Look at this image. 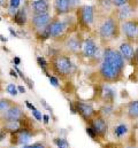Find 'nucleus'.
<instances>
[{"mask_svg":"<svg viewBox=\"0 0 138 148\" xmlns=\"http://www.w3.org/2000/svg\"><path fill=\"white\" fill-rule=\"evenodd\" d=\"M101 148H138L137 144V132L136 130H131L130 134L123 140H115V141H105L100 144Z\"/></svg>","mask_w":138,"mask_h":148,"instance_id":"nucleus-13","label":"nucleus"},{"mask_svg":"<svg viewBox=\"0 0 138 148\" xmlns=\"http://www.w3.org/2000/svg\"><path fill=\"white\" fill-rule=\"evenodd\" d=\"M8 31L10 32V35H12V36H14V37L19 38V35L16 34V31H15V30H14L13 28H8Z\"/></svg>","mask_w":138,"mask_h":148,"instance_id":"nucleus-47","label":"nucleus"},{"mask_svg":"<svg viewBox=\"0 0 138 148\" xmlns=\"http://www.w3.org/2000/svg\"><path fill=\"white\" fill-rule=\"evenodd\" d=\"M129 0H113V6L116 8H120L122 6H124Z\"/></svg>","mask_w":138,"mask_h":148,"instance_id":"nucleus-35","label":"nucleus"},{"mask_svg":"<svg viewBox=\"0 0 138 148\" xmlns=\"http://www.w3.org/2000/svg\"><path fill=\"white\" fill-rule=\"evenodd\" d=\"M98 6L105 12H110V9L114 7L113 0H98Z\"/></svg>","mask_w":138,"mask_h":148,"instance_id":"nucleus-29","label":"nucleus"},{"mask_svg":"<svg viewBox=\"0 0 138 148\" xmlns=\"http://www.w3.org/2000/svg\"><path fill=\"white\" fill-rule=\"evenodd\" d=\"M43 131L41 129H38L36 126H26L21 127L14 132L9 133V145L12 147H21L24 145H28L31 139L36 138L38 134H40Z\"/></svg>","mask_w":138,"mask_h":148,"instance_id":"nucleus-4","label":"nucleus"},{"mask_svg":"<svg viewBox=\"0 0 138 148\" xmlns=\"http://www.w3.org/2000/svg\"><path fill=\"white\" fill-rule=\"evenodd\" d=\"M52 15L50 13H44V14H37V15H32L31 18L28 22V27L29 29L36 32L45 27H47L50 24V22L52 21Z\"/></svg>","mask_w":138,"mask_h":148,"instance_id":"nucleus-15","label":"nucleus"},{"mask_svg":"<svg viewBox=\"0 0 138 148\" xmlns=\"http://www.w3.org/2000/svg\"><path fill=\"white\" fill-rule=\"evenodd\" d=\"M79 54L84 60H86L88 62L95 66L100 63L101 55H103V53L100 54V46L92 37L83 38L82 48H81Z\"/></svg>","mask_w":138,"mask_h":148,"instance_id":"nucleus-5","label":"nucleus"},{"mask_svg":"<svg viewBox=\"0 0 138 148\" xmlns=\"http://www.w3.org/2000/svg\"><path fill=\"white\" fill-rule=\"evenodd\" d=\"M121 34L124 36L126 40L138 44V18L131 17L121 22Z\"/></svg>","mask_w":138,"mask_h":148,"instance_id":"nucleus-10","label":"nucleus"},{"mask_svg":"<svg viewBox=\"0 0 138 148\" xmlns=\"http://www.w3.org/2000/svg\"><path fill=\"white\" fill-rule=\"evenodd\" d=\"M26 84H27V86L30 88V90H34V80L31 79V78H29V77H26V79L23 80Z\"/></svg>","mask_w":138,"mask_h":148,"instance_id":"nucleus-37","label":"nucleus"},{"mask_svg":"<svg viewBox=\"0 0 138 148\" xmlns=\"http://www.w3.org/2000/svg\"><path fill=\"white\" fill-rule=\"evenodd\" d=\"M15 103L14 100L8 99V98H0V114H2L3 111H6L10 106H13Z\"/></svg>","mask_w":138,"mask_h":148,"instance_id":"nucleus-26","label":"nucleus"},{"mask_svg":"<svg viewBox=\"0 0 138 148\" xmlns=\"http://www.w3.org/2000/svg\"><path fill=\"white\" fill-rule=\"evenodd\" d=\"M121 22L117 20L115 12L105 18L98 29V38L101 47L109 46L110 42L117 40L121 37Z\"/></svg>","mask_w":138,"mask_h":148,"instance_id":"nucleus-3","label":"nucleus"},{"mask_svg":"<svg viewBox=\"0 0 138 148\" xmlns=\"http://www.w3.org/2000/svg\"><path fill=\"white\" fill-rule=\"evenodd\" d=\"M51 148H52V147H51Z\"/></svg>","mask_w":138,"mask_h":148,"instance_id":"nucleus-54","label":"nucleus"},{"mask_svg":"<svg viewBox=\"0 0 138 148\" xmlns=\"http://www.w3.org/2000/svg\"><path fill=\"white\" fill-rule=\"evenodd\" d=\"M74 103H75V108H76V114L85 123H88L97 112L96 108L93 107V105L90 103V102L76 100V101H74Z\"/></svg>","mask_w":138,"mask_h":148,"instance_id":"nucleus-14","label":"nucleus"},{"mask_svg":"<svg viewBox=\"0 0 138 148\" xmlns=\"http://www.w3.org/2000/svg\"><path fill=\"white\" fill-rule=\"evenodd\" d=\"M21 5V0H9V6L14 8H19Z\"/></svg>","mask_w":138,"mask_h":148,"instance_id":"nucleus-39","label":"nucleus"},{"mask_svg":"<svg viewBox=\"0 0 138 148\" xmlns=\"http://www.w3.org/2000/svg\"><path fill=\"white\" fill-rule=\"evenodd\" d=\"M13 63H14V66H20V64H21V59H20L19 56H14Z\"/></svg>","mask_w":138,"mask_h":148,"instance_id":"nucleus-43","label":"nucleus"},{"mask_svg":"<svg viewBox=\"0 0 138 148\" xmlns=\"http://www.w3.org/2000/svg\"><path fill=\"white\" fill-rule=\"evenodd\" d=\"M50 71L57 76L60 80H68L75 71V64L72 63L71 55L66 53L63 49L48 56Z\"/></svg>","mask_w":138,"mask_h":148,"instance_id":"nucleus-2","label":"nucleus"},{"mask_svg":"<svg viewBox=\"0 0 138 148\" xmlns=\"http://www.w3.org/2000/svg\"><path fill=\"white\" fill-rule=\"evenodd\" d=\"M93 99L101 102L103 105H114L116 92L110 85H96V95Z\"/></svg>","mask_w":138,"mask_h":148,"instance_id":"nucleus-9","label":"nucleus"},{"mask_svg":"<svg viewBox=\"0 0 138 148\" xmlns=\"http://www.w3.org/2000/svg\"><path fill=\"white\" fill-rule=\"evenodd\" d=\"M53 144L57 146L58 148H69L68 141L65 138H54L53 139Z\"/></svg>","mask_w":138,"mask_h":148,"instance_id":"nucleus-30","label":"nucleus"},{"mask_svg":"<svg viewBox=\"0 0 138 148\" xmlns=\"http://www.w3.org/2000/svg\"><path fill=\"white\" fill-rule=\"evenodd\" d=\"M98 111L103 115L105 118L109 119L110 116L114 115L115 109H114V105H101V107L98 109Z\"/></svg>","mask_w":138,"mask_h":148,"instance_id":"nucleus-25","label":"nucleus"},{"mask_svg":"<svg viewBox=\"0 0 138 148\" xmlns=\"http://www.w3.org/2000/svg\"><path fill=\"white\" fill-rule=\"evenodd\" d=\"M30 118L28 114L24 111L23 107L20 103H14L10 106L6 111L0 114V121L1 123L3 122H12V121H22V119H28Z\"/></svg>","mask_w":138,"mask_h":148,"instance_id":"nucleus-11","label":"nucleus"},{"mask_svg":"<svg viewBox=\"0 0 138 148\" xmlns=\"http://www.w3.org/2000/svg\"><path fill=\"white\" fill-rule=\"evenodd\" d=\"M79 3H81V0H70V8H71V12L76 10L78 7H79Z\"/></svg>","mask_w":138,"mask_h":148,"instance_id":"nucleus-36","label":"nucleus"},{"mask_svg":"<svg viewBox=\"0 0 138 148\" xmlns=\"http://www.w3.org/2000/svg\"><path fill=\"white\" fill-rule=\"evenodd\" d=\"M17 90H19V93H22V94L26 93V87L23 85H17Z\"/></svg>","mask_w":138,"mask_h":148,"instance_id":"nucleus-45","label":"nucleus"},{"mask_svg":"<svg viewBox=\"0 0 138 148\" xmlns=\"http://www.w3.org/2000/svg\"><path fill=\"white\" fill-rule=\"evenodd\" d=\"M14 23L16 25H19L20 28H24L26 25H28V22H29V17H28V13H27V9L23 7V8H19L16 14L12 17Z\"/></svg>","mask_w":138,"mask_h":148,"instance_id":"nucleus-22","label":"nucleus"},{"mask_svg":"<svg viewBox=\"0 0 138 148\" xmlns=\"http://www.w3.org/2000/svg\"><path fill=\"white\" fill-rule=\"evenodd\" d=\"M6 91L10 94V95H14V97H16L17 94H19V90H17V86L15 85V84H8L7 86H6Z\"/></svg>","mask_w":138,"mask_h":148,"instance_id":"nucleus-32","label":"nucleus"},{"mask_svg":"<svg viewBox=\"0 0 138 148\" xmlns=\"http://www.w3.org/2000/svg\"><path fill=\"white\" fill-rule=\"evenodd\" d=\"M37 61V64L39 66V68L41 69V71L46 75V77L48 78L51 76V71H50V64H48V61L44 58V56H37L36 59Z\"/></svg>","mask_w":138,"mask_h":148,"instance_id":"nucleus-24","label":"nucleus"},{"mask_svg":"<svg viewBox=\"0 0 138 148\" xmlns=\"http://www.w3.org/2000/svg\"><path fill=\"white\" fill-rule=\"evenodd\" d=\"M76 24L82 31H90L93 23H95V15H96V7L92 5H84L79 6L76 10Z\"/></svg>","mask_w":138,"mask_h":148,"instance_id":"nucleus-6","label":"nucleus"},{"mask_svg":"<svg viewBox=\"0 0 138 148\" xmlns=\"http://www.w3.org/2000/svg\"><path fill=\"white\" fill-rule=\"evenodd\" d=\"M0 40H1L2 42H7V41H8V39L5 37V36H2V35H0Z\"/></svg>","mask_w":138,"mask_h":148,"instance_id":"nucleus-48","label":"nucleus"},{"mask_svg":"<svg viewBox=\"0 0 138 148\" xmlns=\"http://www.w3.org/2000/svg\"><path fill=\"white\" fill-rule=\"evenodd\" d=\"M31 114H32V117H34L37 122H41V121H43V115H41V112L38 110V109L32 110L31 111Z\"/></svg>","mask_w":138,"mask_h":148,"instance_id":"nucleus-34","label":"nucleus"},{"mask_svg":"<svg viewBox=\"0 0 138 148\" xmlns=\"http://www.w3.org/2000/svg\"><path fill=\"white\" fill-rule=\"evenodd\" d=\"M70 28H71L70 22L66 21V20H60L59 16L53 17L48 24L51 39L55 40V41H60L61 38L65 39L68 36V31Z\"/></svg>","mask_w":138,"mask_h":148,"instance_id":"nucleus-7","label":"nucleus"},{"mask_svg":"<svg viewBox=\"0 0 138 148\" xmlns=\"http://www.w3.org/2000/svg\"><path fill=\"white\" fill-rule=\"evenodd\" d=\"M40 105H41V106H43V107H44L46 110L51 111V114L53 112V109H52V107H51V106H50V105H48V103H47V102H46L44 99H40Z\"/></svg>","mask_w":138,"mask_h":148,"instance_id":"nucleus-38","label":"nucleus"},{"mask_svg":"<svg viewBox=\"0 0 138 148\" xmlns=\"http://www.w3.org/2000/svg\"><path fill=\"white\" fill-rule=\"evenodd\" d=\"M82 42H83V38L78 35V32L75 34H69L67 37L62 40V46H63V51L66 53H68L69 55H78L82 48Z\"/></svg>","mask_w":138,"mask_h":148,"instance_id":"nucleus-12","label":"nucleus"},{"mask_svg":"<svg viewBox=\"0 0 138 148\" xmlns=\"http://www.w3.org/2000/svg\"><path fill=\"white\" fill-rule=\"evenodd\" d=\"M2 78H1V71H0V92L2 91Z\"/></svg>","mask_w":138,"mask_h":148,"instance_id":"nucleus-49","label":"nucleus"},{"mask_svg":"<svg viewBox=\"0 0 138 148\" xmlns=\"http://www.w3.org/2000/svg\"><path fill=\"white\" fill-rule=\"evenodd\" d=\"M86 125H90L96 131L101 144L103 141H107L108 133H109V123H108V119L105 118L99 111L97 110L96 115L86 123Z\"/></svg>","mask_w":138,"mask_h":148,"instance_id":"nucleus-8","label":"nucleus"},{"mask_svg":"<svg viewBox=\"0 0 138 148\" xmlns=\"http://www.w3.org/2000/svg\"><path fill=\"white\" fill-rule=\"evenodd\" d=\"M34 35L36 40H37L38 42H44V41H46V40L51 39L48 25H47V27H45V28H43V29H40V30H38V31H36V32H34Z\"/></svg>","mask_w":138,"mask_h":148,"instance_id":"nucleus-23","label":"nucleus"},{"mask_svg":"<svg viewBox=\"0 0 138 148\" xmlns=\"http://www.w3.org/2000/svg\"><path fill=\"white\" fill-rule=\"evenodd\" d=\"M123 108L122 116L128 122H137L138 121V99L131 100L126 105L121 106Z\"/></svg>","mask_w":138,"mask_h":148,"instance_id":"nucleus-18","label":"nucleus"},{"mask_svg":"<svg viewBox=\"0 0 138 148\" xmlns=\"http://www.w3.org/2000/svg\"><path fill=\"white\" fill-rule=\"evenodd\" d=\"M85 130H86V133H88V136L93 140V141H97V143H99V144H101V141H100V139L98 138V136H97V133H96V131L90 126V125H86V127H85Z\"/></svg>","mask_w":138,"mask_h":148,"instance_id":"nucleus-31","label":"nucleus"},{"mask_svg":"<svg viewBox=\"0 0 138 148\" xmlns=\"http://www.w3.org/2000/svg\"><path fill=\"white\" fill-rule=\"evenodd\" d=\"M24 103H26V106H27V108H28V109H30V110H31V111H32V110H36V109H37V108L34 107V103H31V102H30L29 100H26V101H24Z\"/></svg>","mask_w":138,"mask_h":148,"instance_id":"nucleus-40","label":"nucleus"},{"mask_svg":"<svg viewBox=\"0 0 138 148\" xmlns=\"http://www.w3.org/2000/svg\"><path fill=\"white\" fill-rule=\"evenodd\" d=\"M48 80H50V83H51L54 87H59V86H60V79H59L57 76L51 75V76L48 77Z\"/></svg>","mask_w":138,"mask_h":148,"instance_id":"nucleus-33","label":"nucleus"},{"mask_svg":"<svg viewBox=\"0 0 138 148\" xmlns=\"http://www.w3.org/2000/svg\"><path fill=\"white\" fill-rule=\"evenodd\" d=\"M0 148H1V147H0Z\"/></svg>","mask_w":138,"mask_h":148,"instance_id":"nucleus-53","label":"nucleus"},{"mask_svg":"<svg viewBox=\"0 0 138 148\" xmlns=\"http://www.w3.org/2000/svg\"><path fill=\"white\" fill-rule=\"evenodd\" d=\"M0 7L1 8H8L9 7V0H0Z\"/></svg>","mask_w":138,"mask_h":148,"instance_id":"nucleus-42","label":"nucleus"},{"mask_svg":"<svg viewBox=\"0 0 138 148\" xmlns=\"http://www.w3.org/2000/svg\"><path fill=\"white\" fill-rule=\"evenodd\" d=\"M137 144H138V133H137Z\"/></svg>","mask_w":138,"mask_h":148,"instance_id":"nucleus-51","label":"nucleus"},{"mask_svg":"<svg viewBox=\"0 0 138 148\" xmlns=\"http://www.w3.org/2000/svg\"><path fill=\"white\" fill-rule=\"evenodd\" d=\"M136 8H137V0H129L124 6L117 8L115 15L120 22H123L132 17V15L136 12Z\"/></svg>","mask_w":138,"mask_h":148,"instance_id":"nucleus-16","label":"nucleus"},{"mask_svg":"<svg viewBox=\"0 0 138 148\" xmlns=\"http://www.w3.org/2000/svg\"><path fill=\"white\" fill-rule=\"evenodd\" d=\"M0 130H2V123H1V121H0Z\"/></svg>","mask_w":138,"mask_h":148,"instance_id":"nucleus-50","label":"nucleus"},{"mask_svg":"<svg viewBox=\"0 0 138 148\" xmlns=\"http://www.w3.org/2000/svg\"><path fill=\"white\" fill-rule=\"evenodd\" d=\"M7 136H9V134H8L3 129H2V130H0V143H1V141H3V140L7 138Z\"/></svg>","mask_w":138,"mask_h":148,"instance_id":"nucleus-41","label":"nucleus"},{"mask_svg":"<svg viewBox=\"0 0 138 148\" xmlns=\"http://www.w3.org/2000/svg\"><path fill=\"white\" fill-rule=\"evenodd\" d=\"M117 49H119L120 54L122 55V58L124 59V61L130 64L132 59H134V55H135V44H132V42H130V41L124 39L120 44Z\"/></svg>","mask_w":138,"mask_h":148,"instance_id":"nucleus-19","label":"nucleus"},{"mask_svg":"<svg viewBox=\"0 0 138 148\" xmlns=\"http://www.w3.org/2000/svg\"><path fill=\"white\" fill-rule=\"evenodd\" d=\"M127 62L120 54L117 48L106 46L103 49L101 61L96 71L89 75L90 83L96 85H112L124 79Z\"/></svg>","mask_w":138,"mask_h":148,"instance_id":"nucleus-1","label":"nucleus"},{"mask_svg":"<svg viewBox=\"0 0 138 148\" xmlns=\"http://www.w3.org/2000/svg\"><path fill=\"white\" fill-rule=\"evenodd\" d=\"M50 7L48 0H34L31 2V13L32 15L50 13Z\"/></svg>","mask_w":138,"mask_h":148,"instance_id":"nucleus-21","label":"nucleus"},{"mask_svg":"<svg viewBox=\"0 0 138 148\" xmlns=\"http://www.w3.org/2000/svg\"><path fill=\"white\" fill-rule=\"evenodd\" d=\"M53 9L57 16H63L71 12L70 8V0H54Z\"/></svg>","mask_w":138,"mask_h":148,"instance_id":"nucleus-20","label":"nucleus"},{"mask_svg":"<svg viewBox=\"0 0 138 148\" xmlns=\"http://www.w3.org/2000/svg\"><path fill=\"white\" fill-rule=\"evenodd\" d=\"M43 123L45 124V125H47L48 123H50V116L48 115H43Z\"/></svg>","mask_w":138,"mask_h":148,"instance_id":"nucleus-44","label":"nucleus"},{"mask_svg":"<svg viewBox=\"0 0 138 148\" xmlns=\"http://www.w3.org/2000/svg\"><path fill=\"white\" fill-rule=\"evenodd\" d=\"M9 75H10L12 77H14V78H19V75L16 73V70H14V69H10V70H9Z\"/></svg>","mask_w":138,"mask_h":148,"instance_id":"nucleus-46","label":"nucleus"},{"mask_svg":"<svg viewBox=\"0 0 138 148\" xmlns=\"http://www.w3.org/2000/svg\"><path fill=\"white\" fill-rule=\"evenodd\" d=\"M109 130L112 131V136H113V138L115 140H123V139H126L130 134L132 129L129 126V124L127 122L119 121Z\"/></svg>","mask_w":138,"mask_h":148,"instance_id":"nucleus-17","label":"nucleus"},{"mask_svg":"<svg viewBox=\"0 0 138 148\" xmlns=\"http://www.w3.org/2000/svg\"><path fill=\"white\" fill-rule=\"evenodd\" d=\"M0 21H1V17H0Z\"/></svg>","mask_w":138,"mask_h":148,"instance_id":"nucleus-52","label":"nucleus"},{"mask_svg":"<svg viewBox=\"0 0 138 148\" xmlns=\"http://www.w3.org/2000/svg\"><path fill=\"white\" fill-rule=\"evenodd\" d=\"M130 66H131L132 69H134L132 75L136 76V80H138V44H136V47H135V55H134V59H132Z\"/></svg>","mask_w":138,"mask_h":148,"instance_id":"nucleus-27","label":"nucleus"},{"mask_svg":"<svg viewBox=\"0 0 138 148\" xmlns=\"http://www.w3.org/2000/svg\"><path fill=\"white\" fill-rule=\"evenodd\" d=\"M21 148H51V146L46 141L40 140V141H36V143H32V144H28V145L21 146Z\"/></svg>","mask_w":138,"mask_h":148,"instance_id":"nucleus-28","label":"nucleus"}]
</instances>
